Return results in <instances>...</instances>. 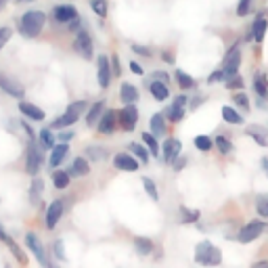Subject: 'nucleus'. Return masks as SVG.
Masks as SVG:
<instances>
[{
	"label": "nucleus",
	"mask_w": 268,
	"mask_h": 268,
	"mask_svg": "<svg viewBox=\"0 0 268 268\" xmlns=\"http://www.w3.org/2000/svg\"><path fill=\"white\" fill-rule=\"evenodd\" d=\"M111 63H113V74L118 76L120 74V61H118V57H111Z\"/></svg>",
	"instance_id": "50"
},
{
	"label": "nucleus",
	"mask_w": 268,
	"mask_h": 268,
	"mask_svg": "<svg viewBox=\"0 0 268 268\" xmlns=\"http://www.w3.org/2000/svg\"><path fill=\"white\" fill-rule=\"evenodd\" d=\"M0 88L4 92H8L11 96H17V99H23V86L17 82V80L8 78V76H0Z\"/></svg>",
	"instance_id": "7"
},
{
	"label": "nucleus",
	"mask_w": 268,
	"mask_h": 268,
	"mask_svg": "<svg viewBox=\"0 0 268 268\" xmlns=\"http://www.w3.org/2000/svg\"><path fill=\"white\" fill-rule=\"evenodd\" d=\"M84 109H86V103H84V101L71 103V105L67 107L65 115H61L59 120L52 122V128H65V126H69V124H74V122L80 118V113H82Z\"/></svg>",
	"instance_id": "3"
},
{
	"label": "nucleus",
	"mask_w": 268,
	"mask_h": 268,
	"mask_svg": "<svg viewBox=\"0 0 268 268\" xmlns=\"http://www.w3.org/2000/svg\"><path fill=\"white\" fill-rule=\"evenodd\" d=\"M182 214H184V222H195L199 216V212H189L186 208H182Z\"/></svg>",
	"instance_id": "45"
},
{
	"label": "nucleus",
	"mask_w": 268,
	"mask_h": 268,
	"mask_svg": "<svg viewBox=\"0 0 268 268\" xmlns=\"http://www.w3.org/2000/svg\"><path fill=\"white\" fill-rule=\"evenodd\" d=\"M52 182H55L57 189H65V186L69 184V174L63 172V170H59V172L52 174Z\"/></svg>",
	"instance_id": "27"
},
{
	"label": "nucleus",
	"mask_w": 268,
	"mask_h": 268,
	"mask_svg": "<svg viewBox=\"0 0 268 268\" xmlns=\"http://www.w3.org/2000/svg\"><path fill=\"white\" fill-rule=\"evenodd\" d=\"M258 214L268 218V199H258Z\"/></svg>",
	"instance_id": "43"
},
{
	"label": "nucleus",
	"mask_w": 268,
	"mask_h": 268,
	"mask_svg": "<svg viewBox=\"0 0 268 268\" xmlns=\"http://www.w3.org/2000/svg\"><path fill=\"white\" fill-rule=\"evenodd\" d=\"M262 166H264V172L268 174V157H264V159H262Z\"/></svg>",
	"instance_id": "54"
},
{
	"label": "nucleus",
	"mask_w": 268,
	"mask_h": 268,
	"mask_svg": "<svg viewBox=\"0 0 268 268\" xmlns=\"http://www.w3.org/2000/svg\"><path fill=\"white\" fill-rule=\"evenodd\" d=\"M264 32H266V19H264V17H260V19H256L252 34H254L256 40H262L264 38Z\"/></svg>",
	"instance_id": "29"
},
{
	"label": "nucleus",
	"mask_w": 268,
	"mask_h": 268,
	"mask_svg": "<svg viewBox=\"0 0 268 268\" xmlns=\"http://www.w3.org/2000/svg\"><path fill=\"white\" fill-rule=\"evenodd\" d=\"M212 145H214V142H212L210 136H197V138H195V147H197L199 151H210Z\"/></svg>",
	"instance_id": "35"
},
{
	"label": "nucleus",
	"mask_w": 268,
	"mask_h": 268,
	"mask_svg": "<svg viewBox=\"0 0 268 268\" xmlns=\"http://www.w3.org/2000/svg\"><path fill=\"white\" fill-rule=\"evenodd\" d=\"M88 162L84 157H76L74 159V164H71V172L69 174H74V176H84V174H88Z\"/></svg>",
	"instance_id": "23"
},
{
	"label": "nucleus",
	"mask_w": 268,
	"mask_h": 268,
	"mask_svg": "<svg viewBox=\"0 0 268 268\" xmlns=\"http://www.w3.org/2000/svg\"><path fill=\"white\" fill-rule=\"evenodd\" d=\"M44 21H46V15L42 11H30L21 17V34L28 36V38H34L38 36V32L42 30Z\"/></svg>",
	"instance_id": "1"
},
{
	"label": "nucleus",
	"mask_w": 268,
	"mask_h": 268,
	"mask_svg": "<svg viewBox=\"0 0 268 268\" xmlns=\"http://www.w3.org/2000/svg\"><path fill=\"white\" fill-rule=\"evenodd\" d=\"M55 254L59 260H65V254H63V241H55Z\"/></svg>",
	"instance_id": "46"
},
{
	"label": "nucleus",
	"mask_w": 268,
	"mask_h": 268,
	"mask_svg": "<svg viewBox=\"0 0 268 268\" xmlns=\"http://www.w3.org/2000/svg\"><path fill=\"white\" fill-rule=\"evenodd\" d=\"M90 6H92V11L99 17L107 15V0H90Z\"/></svg>",
	"instance_id": "33"
},
{
	"label": "nucleus",
	"mask_w": 268,
	"mask_h": 268,
	"mask_svg": "<svg viewBox=\"0 0 268 268\" xmlns=\"http://www.w3.org/2000/svg\"><path fill=\"white\" fill-rule=\"evenodd\" d=\"M130 151H134V155H136L138 159H142V164H147V162H149V155H147V151L142 149L140 145H136V142H132V145H130Z\"/></svg>",
	"instance_id": "36"
},
{
	"label": "nucleus",
	"mask_w": 268,
	"mask_h": 268,
	"mask_svg": "<svg viewBox=\"0 0 268 268\" xmlns=\"http://www.w3.org/2000/svg\"><path fill=\"white\" fill-rule=\"evenodd\" d=\"M134 245H136V249H138V254H151L153 252V243H151L149 239H134Z\"/></svg>",
	"instance_id": "30"
},
{
	"label": "nucleus",
	"mask_w": 268,
	"mask_h": 268,
	"mask_svg": "<svg viewBox=\"0 0 268 268\" xmlns=\"http://www.w3.org/2000/svg\"><path fill=\"white\" fill-rule=\"evenodd\" d=\"M222 118H224L228 124H243V118H241L233 107H222Z\"/></svg>",
	"instance_id": "26"
},
{
	"label": "nucleus",
	"mask_w": 268,
	"mask_h": 268,
	"mask_svg": "<svg viewBox=\"0 0 268 268\" xmlns=\"http://www.w3.org/2000/svg\"><path fill=\"white\" fill-rule=\"evenodd\" d=\"M142 184H145L147 193L151 195V199H157V197H159V195H157V189H155V182L151 180V178H142Z\"/></svg>",
	"instance_id": "39"
},
{
	"label": "nucleus",
	"mask_w": 268,
	"mask_h": 268,
	"mask_svg": "<svg viewBox=\"0 0 268 268\" xmlns=\"http://www.w3.org/2000/svg\"><path fill=\"white\" fill-rule=\"evenodd\" d=\"M0 241H8V237H6V233H4L2 224H0Z\"/></svg>",
	"instance_id": "53"
},
{
	"label": "nucleus",
	"mask_w": 268,
	"mask_h": 268,
	"mask_svg": "<svg viewBox=\"0 0 268 268\" xmlns=\"http://www.w3.org/2000/svg\"><path fill=\"white\" fill-rule=\"evenodd\" d=\"M113 166L118 168V170H126V172H136V170H138V162H136V159H134L132 155H128V153L115 155Z\"/></svg>",
	"instance_id": "9"
},
{
	"label": "nucleus",
	"mask_w": 268,
	"mask_h": 268,
	"mask_svg": "<svg viewBox=\"0 0 268 268\" xmlns=\"http://www.w3.org/2000/svg\"><path fill=\"white\" fill-rule=\"evenodd\" d=\"M52 15H55V19L61 21V23H67V21L74 19V17H78L76 8H74V6H69V4H61V6H57L55 11H52Z\"/></svg>",
	"instance_id": "15"
},
{
	"label": "nucleus",
	"mask_w": 268,
	"mask_h": 268,
	"mask_svg": "<svg viewBox=\"0 0 268 268\" xmlns=\"http://www.w3.org/2000/svg\"><path fill=\"white\" fill-rule=\"evenodd\" d=\"M67 151H69V147L65 145V142H63V145H59V147L52 149V155H50V166H52V168H57V166H59V164L65 159Z\"/></svg>",
	"instance_id": "21"
},
{
	"label": "nucleus",
	"mask_w": 268,
	"mask_h": 268,
	"mask_svg": "<svg viewBox=\"0 0 268 268\" xmlns=\"http://www.w3.org/2000/svg\"><path fill=\"white\" fill-rule=\"evenodd\" d=\"M136 120H138L136 107H134V103H128V105L120 111V122H122V126L126 128V130H134V126H136Z\"/></svg>",
	"instance_id": "5"
},
{
	"label": "nucleus",
	"mask_w": 268,
	"mask_h": 268,
	"mask_svg": "<svg viewBox=\"0 0 268 268\" xmlns=\"http://www.w3.org/2000/svg\"><path fill=\"white\" fill-rule=\"evenodd\" d=\"M254 88H256L258 96H262V99H268V88H266V80H264L262 74H256V78H254Z\"/></svg>",
	"instance_id": "24"
},
{
	"label": "nucleus",
	"mask_w": 268,
	"mask_h": 268,
	"mask_svg": "<svg viewBox=\"0 0 268 268\" xmlns=\"http://www.w3.org/2000/svg\"><path fill=\"white\" fill-rule=\"evenodd\" d=\"M61 214H63V201H52L50 208H48V214H46V226L48 228H55L57 222L61 218Z\"/></svg>",
	"instance_id": "14"
},
{
	"label": "nucleus",
	"mask_w": 268,
	"mask_h": 268,
	"mask_svg": "<svg viewBox=\"0 0 268 268\" xmlns=\"http://www.w3.org/2000/svg\"><path fill=\"white\" fill-rule=\"evenodd\" d=\"M25 241H28V247L34 252V256L38 258V262H42L44 266H48V260H46V254H44V247H42V243L38 241V237H36L34 233H30L28 237H25Z\"/></svg>",
	"instance_id": "11"
},
{
	"label": "nucleus",
	"mask_w": 268,
	"mask_h": 268,
	"mask_svg": "<svg viewBox=\"0 0 268 268\" xmlns=\"http://www.w3.org/2000/svg\"><path fill=\"white\" fill-rule=\"evenodd\" d=\"M233 101H235L239 107H243L245 111L249 109V103H247V96H245V94H235V96H233Z\"/></svg>",
	"instance_id": "44"
},
{
	"label": "nucleus",
	"mask_w": 268,
	"mask_h": 268,
	"mask_svg": "<svg viewBox=\"0 0 268 268\" xmlns=\"http://www.w3.org/2000/svg\"><path fill=\"white\" fill-rule=\"evenodd\" d=\"M134 52H138V55H145V57L151 55V52H149L147 48H142V46H134Z\"/></svg>",
	"instance_id": "51"
},
{
	"label": "nucleus",
	"mask_w": 268,
	"mask_h": 268,
	"mask_svg": "<svg viewBox=\"0 0 268 268\" xmlns=\"http://www.w3.org/2000/svg\"><path fill=\"white\" fill-rule=\"evenodd\" d=\"M184 164H186V159H182V157H180V159H178V162H174V168H176V170H180Z\"/></svg>",
	"instance_id": "52"
},
{
	"label": "nucleus",
	"mask_w": 268,
	"mask_h": 268,
	"mask_svg": "<svg viewBox=\"0 0 268 268\" xmlns=\"http://www.w3.org/2000/svg\"><path fill=\"white\" fill-rule=\"evenodd\" d=\"M19 111L25 115V118H30V120H44V111L38 109V107L32 105V103L21 101V103H19Z\"/></svg>",
	"instance_id": "17"
},
{
	"label": "nucleus",
	"mask_w": 268,
	"mask_h": 268,
	"mask_svg": "<svg viewBox=\"0 0 268 268\" xmlns=\"http://www.w3.org/2000/svg\"><path fill=\"white\" fill-rule=\"evenodd\" d=\"M247 134L258 142V145H262V147L268 145V140H266V130H264L262 126H249V128H247Z\"/></svg>",
	"instance_id": "22"
},
{
	"label": "nucleus",
	"mask_w": 268,
	"mask_h": 268,
	"mask_svg": "<svg viewBox=\"0 0 268 268\" xmlns=\"http://www.w3.org/2000/svg\"><path fill=\"white\" fill-rule=\"evenodd\" d=\"M142 140L149 145V151L153 155H159V147H157V142H155V138H153V134H142Z\"/></svg>",
	"instance_id": "37"
},
{
	"label": "nucleus",
	"mask_w": 268,
	"mask_h": 268,
	"mask_svg": "<svg viewBox=\"0 0 268 268\" xmlns=\"http://www.w3.org/2000/svg\"><path fill=\"white\" fill-rule=\"evenodd\" d=\"M176 80H178V84H180V88H193L195 86V80L180 69H176Z\"/></svg>",
	"instance_id": "28"
},
{
	"label": "nucleus",
	"mask_w": 268,
	"mask_h": 268,
	"mask_svg": "<svg viewBox=\"0 0 268 268\" xmlns=\"http://www.w3.org/2000/svg\"><path fill=\"white\" fill-rule=\"evenodd\" d=\"M216 147L220 149V153H230V151H233V142H230L228 138H224V136H218L216 138Z\"/></svg>",
	"instance_id": "34"
},
{
	"label": "nucleus",
	"mask_w": 268,
	"mask_h": 268,
	"mask_svg": "<svg viewBox=\"0 0 268 268\" xmlns=\"http://www.w3.org/2000/svg\"><path fill=\"white\" fill-rule=\"evenodd\" d=\"M11 28H0V50H2V46L8 42V38H11Z\"/></svg>",
	"instance_id": "42"
},
{
	"label": "nucleus",
	"mask_w": 268,
	"mask_h": 268,
	"mask_svg": "<svg viewBox=\"0 0 268 268\" xmlns=\"http://www.w3.org/2000/svg\"><path fill=\"white\" fill-rule=\"evenodd\" d=\"M115 113L113 109H105V113L101 115V120H99V132L101 134H111L113 132V128H115Z\"/></svg>",
	"instance_id": "12"
},
{
	"label": "nucleus",
	"mask_w": 268,
	"mask_h": 268,
	"mask_svg": "<svg viewBox=\"0 0 268 268\" xmlns=\"http://www.w3.org/2000/svg\"><path fill=\"white\" fill-rule=\"evenodd\" d=\"M199 264H220V252L214 247L210 241H201L197 245V254H195Z\"/></svg>",
	"instance_id": "2"
},
{
	"label": "nucleus",
	"mask_w": 268,
	"mask_h": 268,
	"mask_svg": "<svg viewBox=\"0 0 268 268\" xmlns=\"http://www.w3.org/2000/svg\"><path fill=\"white\" fill-rule=\"evenodd\" d=\"M239 65H241V52H239V46H235L228 52V57L224 59V69L222 71H224L226 76H233V74H237Z\"/></svg>",
	"instance_id": "10"
},
{
	"label": "nucleus",
	"mask_w": 268,
	"mask_h": 268,
	"mask_svg": "<svg viewBox=\"0 0 268 268\" xmlns=\"http://www.w3.org/2000/svg\"><path fill=\"white\" fill-rule=\"evenodd\" d=\"M86 153L90 155L92 159H103L105 157V149H101V147H88Z\"/></svg>",
	"instance_id": "40"
},
{
	"label": "nucleus",
	"mask_w": 268,
	"mask_h": 268,
	"mask_svg": "<svg viewBox=\"0 0 268 268\" xmlns=\"http://www.w3.org/2000/svg\"><path fill=\"white\" fill-rule=\"evenodd\" d=\"M151 130H153V134H157V136L166 132V120H164V115L155 113L153 118H151Z\"/></svg>",
	"instance_id": "25"
},
{
	"label": "nucleus",
	"mask_w": 268,
	"mask_h": 268,
	"mask_svg": "<svg viewBox=\"0 0 268 268\" xmlns=\"http://www.w3.org/2000/svg\"><path fill=\"white\" fill-rule=\"evenodd\" d=\"M218 80H224V71H216V74H212L208 78V82H218Z\"/></svg>",
	"instance_id": "47"
},
{
	"label": "nucleus",
	"mask_w": 268,
	"mask_h": 268,
	"mask_svg": "<svg viewBox=\"0 0 268 268\" xmlns=\"http://www.w3.org/2000/svg\"><path fill=\"white\" fill-rule=\"evenodd\" d=\"M71 138H74V132H69V130H65V132L59 134V140H63V142H67V140H71Z\"/></svg>",
	"instance_id": "48"
},
{
	"label": "nucleus",
	"mask_w": 268,
	"mask_h": 268,
	"mask_svg": "<svg viewBox=\"0 0 268 268\" xmlns=\"http://www.w3.org/2000/svg\"><path fill=\"white\" fill-rule=\"evenodd\" d=\"M109 80H111L109 59H107V57H99V84H101V88L109 86Z\"/></svg>",
	"instance_id": "16"
},
{
	"label": "nucleus",
	"mask_w": 268,
	"mask_h": 268,
	"mask_svg": "<svg viewBox=\"0 0 268 268\" xmlns=\"http://www.w3.org/2000/svg\"><path fill=\"white\" fill-rule=\"evenodd\" d=\"M76 50L82 52L84 59H92V52H94L92 40H90V36H88L86 32H82V30H80L78 36H76Z\"/></svg>",
	"instance_id": "6"
},
{
	"label": "nucleus",
	"mask_w": 268,
	"mask_h": 268,
	"mask_svg": "<svg viewBox=\"0 0 268 268\" xmlns=\"http://www.w3.org/2000/svg\"><path fill=\"white\" fill-rule=\"evenodd\" d=\"M149 90H151V94H153L155 101H166L168 94H170V92H168V86H166V84H159L157 80H155V82H151Z\"/></svg>",
	"instance_id": "19"
},
{
	"label": "nucleus",
	"mask_w": 268,
	"mask_h": 268,
	"mask_svg": "<svg viewBox=\"0 0 268 268\" xmlns=\"http://www.w3.org/2000/svg\"><path fill=\"white\" fill-rule=\"evenodd\" d=\"M130 69H132V71H134V74H136V76H142V67H140L138 63H134V61L130 63Z\"/></svg>",
	"instance_id": "49"
},
{
	"label": "nucleus",
	"mask_w": 268,
	"mask_h": 268,
	"mask_svg": "<svg viewBox=\"0 0 268 268\" xmlns=\"http://www.w3.org/2000/svg\"><path fill=\"white\" fill-rule=\"evenodd\" d=\"M266 228L264 222H249L247 226L241 228V233H239V241L241 243H249V241H254L260 237V233Z\"/></svg>",
	"instance_id": "4"
},
{
	"label": "nucleus",
	"mask_w": 268,
	"mask_h": 268,
	"mask_svg": "<svg viewBox=\"0 0 268 268\" xmlns=\"http://www.w3.org/2000/svg\"><path fill=\"white\" fill-rule=\"evenodd\" d=\"M120 96H122V101L124 103H136L138 101V90H136V88H134L132 84H122V88H120Z\"/></svg>",
	"instance_id": "18"
},
{
	"label": "nucleus",
	"mask_w": 268,
	"mask_h": 268,
	"mask_svg": "<svg viewBox=\"0 0 268 268\" xmlns=\"http://www.w3.org/2000/svg\"><path fill=\"white\" fill-rule=\"evenodd\" d=\"M168 115H170V120H172V122H180L184 118V109L180 105H172L168 109Z\"/></svg>",
	"instance_id": "32"
},
{
	"label": "nucleus",
	"mask_w": 268,
	"mask_h": 268,
	"mask_svg": "<svg viewBox=\"0 0 268 268\" xmlns=\"http://www.w3.org/2000/svg\"><path fill=\"white\" fill-rule=\"evenodd\" d=\"M40 140L44 147H55V136L50 134V130H42L40 132Z\"/></svg>",
	"instance_id": "38"
},
{
	"label": "nucleus",
	"mask_w": 268,
	"mask_h": 268,
	"mask_svg": "<svg viewBox=\"0 0 268 268\" xmlns=\"http://www.w3.org/2000/svg\"><path fill=\"white\" fill-rule=\"evenodd\" d=\"M19 2H32V0H19Z\"/></svg>",
	"instance_id": "55"
},
{
	"label": "nucleus",
	"mask_w": 268,
	"mask_h": 268,
	"mask_svg": "<svg viewBox=\"0 0 268 268\" xmlns=\"http://www.w3.org/2000/svg\"><path fill=\"white\" fill-rule=\"evenodd\" d=\"M40 164H42V155H40L38 147H36V142H32V145L28 147V172L36 174V172H38V168H40Z\"/></svg>",
	"instance_id": "13"
},
{
	"label": "nucleus",
	"mask_w": 268,
	"mask_h": 268,
	"mask_svg": "<svg viewBox=\"0 0 268 268\" xmlns=\"http://www.w3.org/2000/svg\"><path fill=\"white\" fill-rule=\"evenodd\" d=\"M180 149H182L180 140L168 138V140L164 142V159H166L168 164H174V162H176V157L180 155Z\"/></svg>",
	"instance_id": "8"
},
{
	"label": "nucleus",
	"mask_w": 268,
	"mask_h": 268,
	"mask_svg": "<svg viewBox=\"0 0 268 268\" xmlns=\"http://www.w3.org/2000/svg\"><path fill=\"white\" fill-rule=\"evenodd\" d=\"M249 4H252V0H239V6H237V15L243 17L249 13Z\"/></svg>",
	"instance_id": "41"
},
{
	"label": "nucleus",
	"mask_w": 268,
	"mask_h": 268,
	"mask_svg": "<svg viewBox=\"0 0 268 268\" xmlns=\"http://www.w3.org/2000/svg\"><path fill=\"white\" fill-rule=\"evenodd\" d=\"M105 113V103H96V105H92V109L88 111V115H86V124L88 126H92V124H96L101 120V115Z\"/></svg>",
	"instance_id": "20"
},
{
	"label": "nucleus",
	"mask_w": 268,
	"mask_h": 268,
	"mask_svg": "<svg viewBox=\"0 0 268 268\" xmlns=\"http://www.w3.org/2000/svg\"><path fill=\"white\" fill-rule=\"evenodd\" d=\"M42 189H44V182H42V180H34V182H32L30 197H32V201H34V203H38L40 195H42Z\"/></svg>",
	"instance_id": "31"
}]
</instances>
